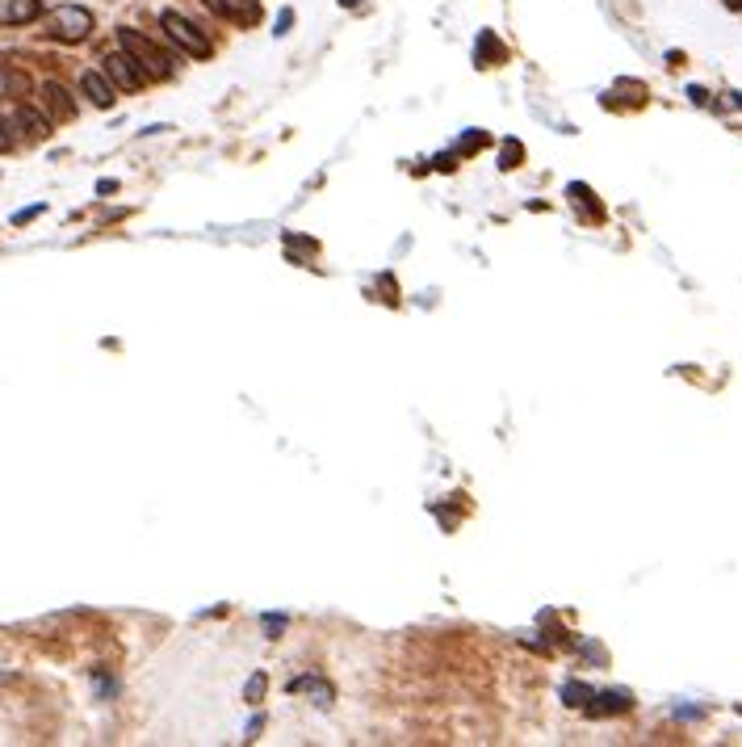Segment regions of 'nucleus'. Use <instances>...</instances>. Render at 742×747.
<instances>
[{"label":"nucleus","instance_id":"obj_11","mask_svg":"<svg viewBox=\"0 0 742 747\" xmlns=\"http://www.w3.org/2000/svg\"><path fill=\"white\" fill-rule=\"evenodd\" d=\"M256 693H265V676H252V684H248V697H256Z\"/></svg>","mask_w":742,"mask_h":747},{"label":"nucleus","instance_id":"obj_7","mask_svg":"<svg viewBox=\"0 0 742 747\" xmlns=\"http://www.w3.org/2000/svg\"><path fill=\"white\" fill-rule=\"evenodd\" d=\"M214 4H219V13H227L239 26H256L260 21V0H214Z\"/></svg>","mask_w":742,"mask_h":747},{"label":"nucleus","instance_id":"obj_13","mask_svg":"<svg viewBox=\"0 0 742 747\" xmlns=\"http://www.w3.org/2000/svg\"><path fill=\"white\" fill-rule=\"evenodd\" d=\"M340 4H348V9H352V4H357V0H340Z\"/></svg>","mask_w":742,"mask_h":747},{"label":"nucleus","instance_id":"obj_8","mask_svg":"<svg viewBox=\"0 0 742 747\" xmlns=\"http://www.w3.org/2000/svg\"><path fill=\"white\" fill-rule=\"evenodd\" d=\"M43 101H47V110L55 113V118H72V113H76V105L67 101V93L59 84H43Z\"/></svg>","mask_w":742,"mask_h":747},{"label":"nucleus","instance_id":"obj_6","mask_svg":"<svg viewBox=\"0 0 742 747\" xmlns=\"http://www.w3.org/2000/svg\"><path fill=\"white\" fill-rule=\"evenodd\" d=\"M43 17V0H0V26H26Z\"/></svg>","mask_w":742,"mask_h":747},{"label":"nucleus","instance_id":"obj_2","mask_svg":"<svg viewBox=\"0 0 742 747\" xmlns=\"http://www.w3.org/2000/svg\"><path fill=\"white\" fill-rule=\"evenodd\" d=\"M159 26H164V34H168V38H173V43L185 51V55H197V59H205V55L214 51V47H210V38H205V34L193 26L189 17L176 13V9H164V13H159Z\"/></svg>","mask_w":742,"mask_h":747},{"label":"nucleus","instance_id":"obj_1","mask_svg":"<svg viewBox=\"0 0 742 747\" xmlns=\"http://www.w3.org/2000/svg\"><path fill=\"white\" fill-rule=\"evenodd\" d=\"M118 43H122V51H127L130 59L143 67V76H147V80H168V76H173V59H168V55H164L151 38H143L139 30H118Z\"/></svg>","mask_w":742,"mask_h":747},{"label":"nucleus","instance_id":"obj_12","mask_svg":"<svg viewBox=\"0 0 742 747\" xmlns=\"http://www.w3.org/2000/svg\"><path fill=\"white\" fill-rule=\"evenodd\" d=\"M9 89H13V76H9V72H4V67H0V97L9 93Z\"/></svg>","mask_w":742,"mask_h":747},{"label":"nucleus","instance_id":"obj_3","mask_svg":"<svg viewBox=\"0 0 742 747\" xmlns=\"http://www.w3.org/2000/svg\"><path fill=\"white\" fill-rule=\"evenodd\" d=\"M50 34H55L59 43H80V38L93 34V13H89L84 4H59V9L50 13Z\"/></svg>","mask_w":742,"mask_h":747},{"label":"nucleus","instance_id":"obj_10","mask_svg":"<svg viewBox=\"0 0 742 747\" xmlns=\"http://www.w3.org/2000/svg\"><path fill=\"white\" fill-rule=\"evenodd\" d=\"M13 147V135H9V122L0 118V152H9Z\"/></svg>","mask_w":742,"mask_h":747},{"label":"nucleus","instance_id":"obj_5","mask_svg":"<svg viewBox=\"0 0 742 747\" xmlns=\"http://www.w3.org/2000/svg\"><path fill=\"white\" fill-rule=\"evenodd\" d=\"M80 89H84V97L93 101L97 110H110L113 101H118V84L105 76V67H101V72H84V76H80Z\"/></svg>","mask_w":742,"mask_h":747},{"label":"nucleus","instance_id":"obj_4","mask_svg":"<svg viewBox=\"0 0 742 747\" xmlns=\"http://www.w3.org/2000/svg\"><path fill=\"white\" fill-rule=\"evenodd\" d=\"M105 76H110L113 84H118V89H127V93H130V89H139L143 80H147V76H143V67L135 64V59H130L127 51H118V55H105Z\"/></svg>","mask_w":742,"mask_h":747},{"label":"nucleus","instance_id":"obj_9","mask_svg":"<svg viewBox=\"0 0 742 747\" xmlns=\"http://www.w3.org/2000/svg\"><path fill=\"white\" fill-rule=\"evenodd\" d=\"M17 127L26 130L30 139H43L47 135V118H38L34 110H17Z\"/></svg>","mask_w":742,"mask_h":747}]
</instances>
